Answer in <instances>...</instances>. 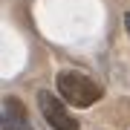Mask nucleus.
<instances>
[{"label": "nucleus", "mask_w": 130, "mask_h": 130, "mask_svg": "<svg viewBox=\"0 0 130 130\" xmlns=\"http://www.w3.org/2000/svg\"><path fill=\"white\" fill-rule=\"evenodd\" d=\"M58 93L72 107H90L101 98V87L95 81H90L84 72L64 70V72H58Z\"/></svg>", "instance_id": "obj_1"}, {"label": "nucleus", "mask_w": 130, "mask_h": 130, "mask_svg": "<svg viewBox=\"0 0 130 130\" xmlns=\"http://www.w3.org/2000/svg\"><path fill=\"white\" fill-rule=\"evenodd\" d=\"M38 107H41L43 119H46L55 130H78V121L67 113V107L61 104V98H55L52 93H46V90L38 93Z\"/></svg>", "instance_id": "obj_2"}, {"label": "nucleus", "mask_w": 130, "mask_h": 130, "mask_svg": "<svg viewBox=\"0 0 130 130\" xmlns=\"http://www.w3.org/2000/svg\"><path fill=\"white\" fill-rule=\"evenodd\" d=\"M3 130H29L26 107L18 98H6L3 101Z\"/></svg>", "instance_id": "obj_3"}, {"label": "nucleus", "mask_w": 130, "mask_h": 130, "mask_svg": "<svg viewBox=\"0 0 130 130\" xmlns=\"http://www.w3.org/2000/svg\"><path fill=\"white\" fill-rule=\"evenodd\" d=\"M124 23H127V32H130V14H124Z\"/></svg>", "instance_id": "obj_4"}]
</instances>
